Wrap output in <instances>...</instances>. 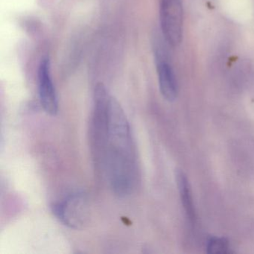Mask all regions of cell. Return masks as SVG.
Listing matches in <instances>:
<instances>
[{
	"instance_id": "1",
	"label": "cell",
	"mask_w": 254,
	"mask_h": 254,
	"mask_svg": "<svg viewBox=\"0 0 254 254\" xmlns=\"http://www.w3.org/2000/svg\"><path fill=\"white\" fill-rule=\"evenodd\" d=\"M99 160L114 192L120 197L131 194L137 182L136 151L127 117L112 96L108 104L106 136Z\"/></svg>"
},
{
	"instance_id": "2",
	"label": "cell",
	"mask_w": 254,
	"mask_h": 254,
	"mask_svg": "<svg viewBox=\"0 0 254 254\" xmlns=\"http://www.w3.org/2000/svg\"><path fill=\"white\" fill-rule=\"evenodd\" d=\"M53 213L64 225L72 229H81L89 218V204L84 193H72L55 203Z\"/></svg>"
},
{
	"instance_id": "3",
	"label": "cell",
	"mask_w": 254,
	"mask_h": 254,
	"mask_svg": "<svg viewBox=\"0 0 254 254\" xmlns=\"http://www.w3.org/2000/svg\"><path fill=\"white\" fill-rule=\"evenodd\" d=\"M160 26L166 42L178 47L182 41L184 11L182 0H160Z\"/></svg>"
},
{
	"instance_id": "4",
	"label": "cell",
	"mask_w": 254,
	"mask_h": 254,
	"mask_svg": "<svg viewBox=\"0 0 254 254\" xmlns=\"http://www.w3.org/2000/svg\"><path fill=\"white\" fill-rule=\"evenodd\" d=\"M38 90L40 101L44 111L56 116L59 111V102L51 75V64L49 58L42 59L38 69Z\"/></svg>"
},
{
	"instance_id": "5",
	"label": "cell",
	"mask_w": 254,
	"mask_h": 254,
	"mask_svg": "<svg viewBox=\"0 0 254 254\" xmlns=\"http://www.w3.org/2000/svg\"><path fill=\"white\" fill-rule=\"evenodd\" d=\"M155 57L160 92L166 100L172 102L176 99L178 92V82L173 68L166 52L160 47L156 49Z\"/></svg>"
},
{
	"instance_id": "6",
	"label": "cell",
	"mask_w": 254,
	"mask_h": 254,
	"mask_svg": "<svg viewBox=\"0 0 254 254\" xmlns=\"http://www.w3.org/2000/svg\"><path fill=\"white\" fill-rule=\"evenodd\" d=\"M176 178L184 209L189 218L193 220L194 217V206H193L192 199H191L190 185H189L187 178H186V175L180 171L177 172Z\"/></svg>"
},
{
	"instance_id": "7",
	"label": "cell",
	"mask_w": 254,
	"mask_h": 254,
	"mask_svg": "<svg viewBox=\"0 0 254 254\" xmlns=\"http://www.w3.org/2000/svg\"><path fill=\"white\" fill-rule=\"evenodd\" d=\"M208 251L213 254H224L229 253V245L227 242L223 239L213 238L209 241L208 243Z\"/></svg>"
}]
</instances>
